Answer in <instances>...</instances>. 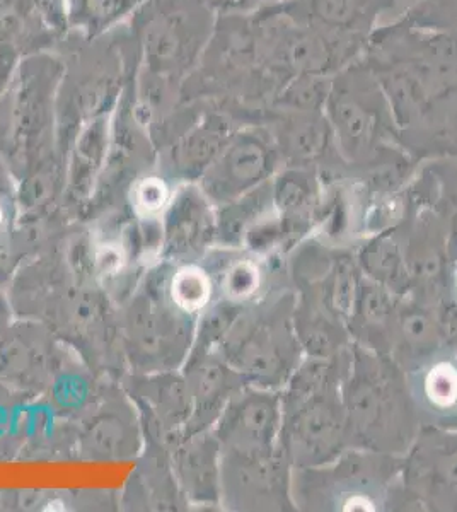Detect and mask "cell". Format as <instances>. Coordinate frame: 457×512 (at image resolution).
<instances>
[{
    "label": "cell",
    "mask_w": 457,
    "mask_h": 512,
    "mask_svg": "<svg viewBox=\"0 0 457 512\" xmlns=\"http://www.w3.org/2000/svg\"><path fill=\"white\" fill-rule=\"evenodd\" d=\"M360 59L388 96L411 158H440L457 106V38L394 18L372 33Z\"/></svg>",
    "instance_id": "1"
},
{
    "label": "cell",
    "mask_w": 457,
    "mask_h": 512,
    "mask_svg": "<svg viewBox=\"0 0 457 512\" xmlns=\"http://www.w3.org/2000/svg\"><path fill=\"white\" fill-rule=\"evenodd\" d=\"M324 115L348 175L418 164L401 144L388 96L364 60L353 62L331 77Z\"/></svg>",
    "instance_id": "2"
},
{
    "label": "cell",
    "mask_w": 457,
    "mask_h": 512,
    "mask_svg": "<svg viewBox=\"0 0 457 512\" xmlns=\"http://www.w3.org/2000/svg\"><path fill=\"white\" fill-rule=\"evenodd\" d=\"M403 456L355 448L328 465L292 470V499L306 512L422 511L401 478Z\"/></svg>",
    "instance_id": "3"
},
{
    "label": "cell",
    "mask_w": 457,
    "mask_h": 512,
    "mask_svg": "<svg viewBox=\"0 0 457 512\" xmlns=\"http://www.w3.org/2000/svg\"><path fill=\"white\" fill-rule=\"evenodd\" d=\"M342 400L357 448L405 456L422 429L405 371L389 355L352 344Z\"/></svg>",
    "instance_id": "4"
},
{
    "label": "cell",
    "mask_w": 457,
    "mask_h": 512,
    "mask_svg": "<svg viewBox=\"0 0 457 512\" xmlns=\"http://www.w3.org/2000/svg\"><path fill=\"white\" fill-rule=\"evenodd\" d=\"M173 263L147 267L134 294L118 308L120 338L128 373L181 369L190 354L197 318L173 303L168 279Z\"/></svg>",
    "instance_id": "5"
},
{
    "label": "cell",
    "mask_w": 457,
    "mask_h": 512,
    "mask_svg": "<svg viewBox=\"0 0 457 512\" xmlns=\"http://www.w3.org/2000/svg\"><path fill=\"white\" fill-rule=\"evenodd\" d=\"M297 294L289 284L268 292L239 315L219 352L249 384L284 390L302 361L294 330Z\"/></svg>",
    "instance_id": "6"
},
{
    "label": "cell",
    "mask_w": 457,
    "mask_h": 512,
    "mask_svg": "<svg viewBox=\"0 0 457 512\" xmlns=\"http://www.w3.org/2000/svg\"><path fill=\"white\" fill-rule=\"evenodd\" d=\"M217 18L202 0H147L137 16L145 79L183 86L200 64Z\"/></svg>",
    "instance_id": "7"
},
{
    "label": "cell",
    "mask_w": 457,
    "mask_h": 512,
    "mask_svg": "<svg viewBox=\"0 0 457 512\" xmlns=\"http://www.w3.org/2000/svg\"><path fill=\"white\" fill-rule=\"evenodd\" d=\"M253 23L261 62L284 86L294 77L335 76L365 50L364 43L290 18L273 4L255 9Z\"/></svg>",
    "instance_id": "8"
},
{
    "label": "cell",
    "mask_w": 457,
    "mask_h": 512,
    "mask_svg": "<svg viewBox=\"0 0 457 512\" xmlns=\"http://www.w3.org/2000/svg\"><path fill=\"white\" fill-rule=\"evenodd\" d=\"M278 446L292 468L328 465L357 448L342 391L299 393L282 390Z\"/></svg>",
    "instance_id": "9"
},
{
    "label": "cell",
    "mask_w": 457,
    "mask_h": 512,
    "mask_svg": "<svg viewBox=\"0 0 457 512\" xmlns=\"http://www.w3.org/2000/svg\"><path fill=\"white\" fill-rule=\"evenodd\" d=\"M47 326L99 376L120 381L128 373L118 306L93 280L77 282Z\"/></svg>",
    "instance_id": "10"
},
{
    "label": "cell",
    "mask_w": 457,
    "mask_h": 512,
    "mask_svg": "<svg viewBox=\"0 0 457 512\" xmlns=\"http://www.w3.org/2000/svg\"><path fill=\"white\" fill-rule=\"evenodd\" d=\"M292 465L280 446L268 453L222 451L220 509L294 512Z\"/></svg>",
    "instance_id": "11"
},
{
    "label": "cell",
    "mask_w": 457,
    "mask_h": 512,
    "mask_svg": "<svg viewBox=\"0 0 457 512\" xmlns=\"http://www.w3.org/2000/svg\"><path fill=\"white\" fill-rule=\"evenodd\" d=\"M77 460L116 463L137 460L144 427L132 398L116 379L106 378L98 398L76 420Z\"/></svg>",
    "instance_id": "12"
},
{
    "label": "cell",
    "mask_w": 457,
    "mask_h": 512,
    "mask_svg": "<svg viewBox=\"0 0 457 512\" xmlns=\"http://www.w3.org/2000/svg\"><path fill=\"white\" fill-rule=\"evenodd\" d=\"M284 161L267 125L239 127L214 163L198 180V187L215 207L227 204L272 180Z\"/></svg>",
    "instance_id": "13"
},
{
    "label": "cell",
    "mask_w": 457,
    "mask_h": 512,
    "mask_svg": "<svg viewBox=\"0 0 457 512\" xmlns=\"http://www.w3.org/2000/svg\"><path fill=\"white\" fill-rule=\"evenodd\" d=\"M70 352L45 323L16 318L0 337V381L31 400L41 398Z\"/></svg>",
    "instance_id": "14"
},
{
    "label": "cell",
    "mask_w": 457,
    "mask_h": 512,
    "mask_svg": "<svg viewBox=\"0 0 457 512\" xmlns=\"http://www.w3.org/2000/svg\"><path fill=\"white\" fill-rule=\"evenodd\" d=\"M406 204L408 216L400 224L410 280L406 296L437 308L449 301L452 262L447 229L429 205L411 204L408 198Z\"/></svg>",
    "instance_id": "15"
},
{
    "label": "cell",
    "mask_w": 457,
    "mask_h": 512,
    "mask_svg": "<svg viewBox=\"0 0 457 512\" xmlns=\"http://www.w3.org/2000/svg\"><path fill=\"white\" fill-rule=\"evenodd\" d=\"M401 478L422 511L457 512V432L422 427L403 456Z\"/></svg>",
    "instance_id": "16"
},
{
    "label": "cell",
    "mask_w": 457,
    "mask_h": 512,
    "mask_svg": "<svg viewBox=\"0 0 457 512\" xmlns=\"http://www.w3.org/2000/svg\"><path fill=\"white\" fill-rule=\"evenodd\" d=\"M120 384L139 410L144 439L171 448L183 436L193 414L190 388L181 369L127 373Z\"/></svg>",
    "instance_id": "17"
},
{
    "label": "cell",
    "mask_w": 457,
    "mask_h": 512,
    "mask_svg": "<svg viewBox=\"0 0 457 512\" xmlns=\"http://www.w3.org/2000/svg\"><path fill=\"white\" fill-rule=\"evenodd\" d=\"M282 390L246 384L232 396L212 431L222 451L268 453L278 446Z\"/></svg>",
    "instance_id": "18"
},
{
    "label": "cell",
    "mask_w": 457,
    "mask_h": 512,
    "mask_svg": "<svg viewBox=\"0 0 457 512\" xmlns=\"http://www.w3.org/2000/svg\"><path fill=\"white\" fill-rule=\"evenodd\" d=\"M263 125L270 128L284 166L316 169L323 176L347 175L324 110L272 111Z\"/></svg>",
    "instance_id": "19"
},
{
    "label": "cell",
    "mask_w": 457,
    "mask_h": 512,
    "mask_svg": "<svg viewBox=\"0 0 457 512\" xmlns=\"http://www.w3.org/2000/svg\"><path fill=\"white\" fill-rule=\"evenodd\" d=\"M214 282L215 297L248 308L278 286L289 284L284 255L263 256L246 248L215 245L202 260Z\"/></svg>",
    "instance_id": "20"
},
{
    "label": "cell",
    "mask_w": 457,
    "mask_h": 512,
    "mask_svg": "<svg viewBox=\"0 0 457 512\" xmlns=\"http://www.w3.org/2000/svg\"><path fill=\"white\" fill-rule=\"evenodd\" d=\"M76 284L60 243L21 263L6 291L16 318L48 325Z\"/></svg>",
    "instance_id": "21"
},
{
    "label": "cell",
    "mask_w": 457,
    "mask_h": 512,
    "mask_svg": "<svg viewBox=\"0 0 457 512\" xmlns=\"http://www.w3.org/2000/svg\"><path fill=\"white\" fill-rule=\"evenodd\" d=\"M239 127L243 125L229 113L205 101L197 122L173 144L157 152V171L174 187L198 183Z\"/></svg>",
    "instance_id": "22"
},
{
    "label": "cell",
    "mask_w": 457,
    "mask_h": 512,
    "mask_svg": "<svg viewBox=\"0 0 457 512\" xmlns=\"http://www.w3.org/2000/svg\"><path fill=\"white\" fill-rule=\"evenodd\" d=\"M161 227V260L174 265L200 262L215 246L217 207L198 183H185L174 190L168 209L162 214Z\"/></svg>",
    "instance_id": "23"
},
{
    "label": "cell",
    "mask_w": 457,
    "mask_h": 512,
    "mask_svg": "<svg viewBox=\"0 0 457 512\" xmlns=\"http://www.w3.org/2000/svg\"><path fill=\"white\" fill-rule=\"evenodd\" d=\"M181 373L193 402V414L181 437L212 429L232 396L249 384L227 364L219 350L191 347Z\"/></svg>",
    "instance_id": "24"
},
{
    "label": "cell",
    "mask_w": 457,
    "mask_h": 512,
    "mask_svg": "<svg viewBox=\"0 0 457 512\" xmlns=\"http://www.w3.org/2000/svg\"><path fill=\"white\" fill-rule=\"evenodd\" d=\"M273 6L290 18L364 45L381 24L396 18L394 0H285Z\"/></svg>",
    "instance_id": "25"
},
{
    "label": "cell",
    "mask_w": 457,
    "mask_h": 512,
    "mask_svg": "<svg viewBox=\"0 0 457 512\" xmlns=\"http://www.w3.org/2000/svg\"><path fill=\"white\" fill-rule=\"evenodd\" d=\"M405 374L422 427L457 432V345L439 350Z\"/></svg>",
    "instance_id": "26"
},
{
    "label": "cell",
    "mask_w": 457,
    "mask_h": 512,
    "mask_svg": "<svg viewBox=\"0 0 457 512\" xmlns=\"http://www.w3.org/2000/svg\"><path fill=\"white\" fill-rule=\"evenodd\" d=\"M222 448L214 431L180 437L171 446L174 477L188 509H220Z\"/></svg>",
    "instance_id": "27"
},
{
    "label": "cell",
    "mask_w": 457,
    "mask_h": 512,
    "mask_svg": "<svg viewBox=\"0 0 457 512\" xmlns=\"http://www.w3.org/2000/svg\"><path fill=\"white\" fill-rule=\"evenodd\" d=\"M272 190L287 255L318 229L324 180L316 169L284 166L273 176Z\"/></svg>",
    "instance_id": "28"
},
{
    "label": "cell",
    "mask_w": 457,
    "mask_h": 512,
    "mask_svg": "<svg viewBox=\"0 0 457 512\" xmlns=\"http://www.w3.org/2000/svg\"><path fill=\"white\" fill-rule=\"evenodd\" d=\"M137 466L120 492V509L127 511H183L188 509L171 465L166 443L144 439Z\"/></svg>",
    "instance_id": "29"
},
{
    "label": "cell",
    "mask_w": 457,
    "mask_h": 512,
    "mask_svg": "<svg viewBox=\"0 0 457 512\" xmlns=\"http://www.w3.org/2000/svg\"><path fill=\"white\" fill-rule=\"evenodd\" d=\"M405 195L411 204L429 205L444 221L449 236L451 262L457 260V158L422 161L406 183Z\"/></svg>",
    "instance_id": "30"
},
{
    "label": "cell",
    "mask_w": 457,
    "mask_h": 512,
    "mask_svg": "<svg viewBox=\"0 0 457 512\" xmlns=\"http://www.w3.org/2000/svg\"><path fill=\"white\" fill-rule=\"evenodd\" d=\"M398 297L386 287L362 275L352 315L347 323L352 344L376 354L389 355Z\"/></svg>",
    "instance_id": "31"
},
{
    "label": "cell",
    "mask_w": 457,
    "mask_h": 512,
    "mask_svg": "<svg viewBox=\"0 0 457 512\" xmlns=\"http://www.w3.org/2000/svg\"><path fill=\"white\" fill-rule=\"evenodd\" d=\"M353 251L364 277L381 284L396 296L408 294L410 280L401 226L367 236L353 248Z\"/></svg>",
    "instance_id": "32"
},
{
    "label": "cell",
    "mask_w": 457,
    "mask_h": 512,
    "mask_svg": "<svg viewBox=\"0 0 457 512\" xmlns=\"http://www.w3.org/2000/svg\"><path fill=\"white\" fill-rule=\"evenodd\" d=\"M294 330L307 357H335L352 347L347 325L307 297L297 296Z\"/></svg>",
    "instance_id": "33"
},
{
    "label": "cell",
    "mask_w": 457,
    "mask_h": 512,
    "mask_svg": "<svg viewBox=\"0 0 457 512\" xmlns=\"http://www.w3.org/2000/svg\"><path fill=\"white\" fill-rule=\"evenodd\" d=\"M105 379L86 366L72 350L53 379L52 386L41 398L58 417L77 420L98 398Z\"/></svg>",
    "instance_id": "34"
},
{
    "label": "cell",
    "mask_w": 457,
    "mask_h": 512,
    "mask_svg": "<svg viewBox=\"0 0 457 512\" xmlns=\"http://www.w3.org/2000/svg\"><path fill=\"white\" fill-rule=\"evenodd\" d=\"M272 180L217 207L215 245L243 248V239L251 227L275 214Z\"/></svg>",
    "instance_id": "35"
},
{
    "label": "cell",
    "mask_w": 457,
    "mask_h": 512,
    "mask_svg": "<svg viewBox=\"0 0 457 512\" xmlns=\"http://www.w3.org/2000/svg\"><path fill=\"white\" fill-rule=\"evenodd\" d=\"M168 294L178 308L198 318L215 297L214 282L200 262L173 263L168 279Z\"/></svg>",
    "instance_id": "36"
},
{
    "label": "cell",
    "mask_w": 457,
    "mask_h": 512,
    "mask_svg": "<svg viewBox=\"0 0 457 512\" xmlns=\"http://www.w3.org/2000/svg\"><path fill=\"white\" fill-rule=\"evenodd\" d=\"M174 190L176 187L168 178L156 168L151 169L132 183L127 198L128 210L137 221H161Z\"/></svg>",
    "instance_id": "37"
},
{
    "label": "cell",
    "mask_w": 457,
    "mask_h": 512,
    "mask_svg": "<svg viewBox=\"0 0 457 512\" xmlns=\"http://www.w3.org/2000/svg\"><path fill=\"white\" fill-rule=\"evenodd\" d=\"M331 77L301 76L290 79L277 94L270 113L282 110H324Z\"/></svg>",
    "instance_id": "38"
},
{
    "label": "cell",
    "mask_w": 457,
    "mask_h": 512,
    "mask_svg": "<svg viewBox=\"0 0 457 512\" xmlns=\"http://www.w3.org/2000/svg\"><path fill=\"white\" fill-rule=\"evenodd\" d=\"M244 309L246 308L214 297L212 303L198 315L193 347L207 350L219 349L222 340L226 338Z\"/></svg>",
    "instance_id": "39"
},
{
    "label": "cell",
    "mask_w": 457,
    "mask_h": 512,
    "mask_svg": "<svg viewBox=\"0 0 457 512\" xmlns=\"http://www.w3.org/2000/svg\"><path fill=\"white\" fill-rule=\"evenodd\" d=\"M398 18L422 30L457 38V0H420Z\"/></svg>",
    "instance_id": "40"
},
{
    "label": "cell",
    "mask_w": 457,
    "mask_h": 512,
    "mask_svg": "<svg viewBox=\"0 0 457 512\" xmlns=\"http://www.w3.org/2000/svg\"><path fill=\"white\" fill-rule=\"evenodd\" d=\"M76 6V16L82 14L89 21V26L108 24L111 19L125 16L132 7L142 0H72Z\"/></svg>",
    "instance_id": "41"
},
{
    "label": "cell",
    "mask_w": 457,
    "mask_h": 512,
    "mask_svg": "<svg viewBox=\"0 0 457 512\" xmlns=\"http://www.w3.org/2000/svg\"><path fill=\"white\" fill-rule=\"evenodd\" d=\"M0 200L7 204L18 205V178L12 173L11 166L0 156Z\"/></svg>",
    "instance_id": "42"
},
{
    "label": "cell",
    "mask_w": 457,
    "mask_h": 512,
    "mask_svg": "<svg viewBox=\"0 0 457 512\" xmlns=\"http://www.w3.org/2000/svg\"><path fill=\"white\" fill-rule=\"evenodd\" d=\"M217 16L224 14H241L258 9L255 0H202Z\"/></svg>",
    "instance_id": "43"
},
{
    "label": "cell",
    "mask_w": 457,
    "mask_h": 512,
    "mask_svg": "<svg viewBox=\"0 0 457 512\" xmlns=\"http://www.w3.org/2000/svg\"><path fill=\"white\" fill-rule=\"evenodd\" d=\"M14 320H16V315H14L7 291L0 286V337L6 333L7 328L14 323Z\"/></svg>",
    "instance_id": "44"
},
{
    "label": "cell",
    "mask_w": 457,
    "mask_h": 512,
    "mask_svg": "<svg viewBox=\"0 0 457 512\" xmlns=\"http://www.w3.org/2000/svg\"><path fill=\"white\" fill-rule=\"evenodd\" d=\"M449 301L457 308V260L452 263L449 275Z\"/></svg>",
    "instance_id": "45"
},
{
    "label": "cell",
    "mask_w": 457,
    "mask_h": 512,
    "mask_svg": "<svg viewBox=\"0 0 457 512\" xmlns=\"http://www.w3.org/2000/svg\"><path fill=\"white\" fill-rule=\"evenodd\" d=\"M420 0H394V9H396V18L401 16L406 9H410L411 6H415Z\"/></svg>",
    "instance_id": "46"
},
{
    "label": "cell",
    "mask_w": 457,
    "mask_h": 512,
    "mask_svg": "<svg viewBox=\"0 0 457 512\" xmlns=\"http://www.w3.org/2000/svg\"><path fill=\"white\" fill-rule=\"evenodd\" d=\"M258 7L268 6V4H278V2H285V0H255Z\"/></svg>",
    "instance_id": "47"
}]
</instances>
